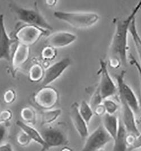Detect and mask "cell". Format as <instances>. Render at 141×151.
I'll return each instance as SVG.
<instances>
[{
    "label": "cell",
    "instance_id": "obj_1",
    "mask_svg": "<svg viewBox=\"0 0 141 151\" xmlns=\"http://www.w3.org/2000/svg\"><path fill=\"white\" fill-rule=\"evenodd\" d=\"M141 9V1L124 19L115 22V29L110 45V58L116 59L126 65L128 60V33L129 26Z\"/></svg>",
    "mask_w": 141,
    "mask_h": 151
},
{
    "label": "cell",
    "instance_id": "obj_2",
    "mask_svg": "<svg viewBox=\"0 0 141 151\" xmlns=\"http://www.w3.org/2000/svg\"><path fill=\"white\" fill-rule=\"evenodd\" d=\"M54 16L58 20L66 22L77 29L92 27L100 19L99 15L94 12L55 11Z\"/></svg>",
    "mask_w": 141,
    "mask_h": 151
},
{
    "label": "cell",
    "instance_id": "obj_3",
    "mask_svg": "<svg viewBox=\"0 0 141 151\" xmlns=\"http://www.w3.org/2000/svg\"><path fill=\"white\" fill-rule=\"evenodd\" d=\"M9 8L15 17L26 25L34 26L47 31L53 29L37 7L28 9L21 7L15 2H10Z\"/></svg>",
    "mask_w": 141,
    "mask_h": 151
},
{
    "label": "cell",
    "instance_id": "obj_4",
    "mask_svg": "<svg viewBox=\"0 0 141 151\" xmlns=\"http://www.w3.org/2000/svg\"><path fill=\"white\" fill-rule=\"evenodd\" d=\"M40 133L47 145V151L53 148L66 147L69 143L67 127L64 123L45 126Z\"/></svg>",
    "mask_w": 141,
    "mask_h": 151
},
{
    "label": "cell",
    "instance_id": "obj_5",
    "mask_svg": "<svg viewBox=\"0 0 141 151\" xmlns=\"http://www.w3.org/2000/svg\"><path fill=\"white\" fill-rule=\"evenodd\" d=\"M98 74L99 75L100 79L97 88L103 100L115 95L118 92L117 87L110 76L107 63L102 59L99 60V69Z\"/></svg>",
    "mask_w": 141,
    "mask_h": 151
},
{
    "label": "cell",
    "instance_id": "obj_6",
    "mask_svg": "<svg viewBox=\"0 0 141 151\" xmlns=\"http://www.w3.org/2000/svg\"><path fill=\"white\" fill-rule=\"evenodd\" d=\"M112 140V138L102 124L87 136L81 151H99Z\"/></svg>",
    "mask_w": 141,
    "mask_h": 151
},
{
    "label": "cell",
    "instance_id": "obj_7",
    "mask_svg": "<svg viewBox=\"0 0 141 151\" xmlns=\"http://www.w3.org/2000/svg\"><path fill=\"white\" fill-rule=\"evenodd\" d=\"M125 74L126 71L122 70L119 74L115 75L119 96L121 97L128 104L135 114L140 111V104L133 89L125 82Z\"/></svg>",
    "mask_w": 141,
    "mask_h": 151
},
{
    "label": "cell",
    "instance_id": "obj_8",
    "mask_svg": "<svg viewBox=\"0 0 141 151\" xmlns=\"http://www.w3.org/2000/svg\"><path fill=\"white\" fill-rule=\"evenodd\" d=\"M59 99L57 90L50 86L42 87L34 95V102L45 110L53 109Z\"/></svg>",
    "mask_w": 141,
    "mask_h": 151
},
{
    "label": "cell",
    "instance_id": "obj_9",
    "mask_svg": "<svg viewBox=\"0 0 141 151\" xmlns=\"http://www.w3.org/2000/svg\"><path fill=\"white\" fill-rule=\"evenodd\" d=\"M47 34V31L31 25H24L16 32L15 38L18 43L29 47L39 40L42 36Z\"/></svg>",
    "mask_w": 141,
    "mask_h": 151
},
{
    "label": "cell",
    "instance_id": "obj_10",
    "mask_svg": "<svg viewBox=\"0 0 141 151\" xmlns=\"http://www.w3.org/2000/svg\"><path fill=\"white\" fill-rule=\"evenodd\" d=\"M69 57H65L49 66L45 70L44 76L41 82L42 87L49 86L50 84L57 80L71 65Z\"/></svg>",
    "mask_w": 141,
    "mask_h": 151
},
{
    "label": "cell",
    "instance_id": "obj_11",
    "mask_svg": "<svg viewBox=\"0 0 141 151\" xmlns=\"http://www.w3.org/2000/svg\"><path fill=\"white\" fill-rule=\"evenodd\" d=\"M15 42V40L11 39L7 32L4 15L0 14V60L11 61V48Z\"/></svg>",
    "mask_w": 141,
    "mask_h": 151
},
{
    "label": "cell",
    "instance_id": "obj_12",
    "mask_svg": "<svg viewBox=\"0 0 141 151\" xmlns=\"http://www.w3.org/2000/svg\"><path fill=\"white\" fill-rule=\"evenodd\" d=\"M119 97L121 105V122L128 133L133 134L137 136L140 134V132L137 126L135 112L121 97L119 96Z\"/></svg>",
    "mask_w": 141,
    "mask_h": 151
},
{
    "label": "cell",
    "instance_id": "obj_13",
    "mask_svg": "<svg viewBox=\"0 0 141 151\" xmlns=\"http://www.w3.org/2000/svg\"><path fill=\"white\" fill-rule=\"evenodd\" d=\"M77 36L68 31H58L50 35L46 40L47 46L56 49L64 48L74 43Z\"/></svg>",
    "mask_w": 141,
    "mask_h": 151
},
{
    "label": "cell",
    "instance_id": "obj_14",
    "mask_svg": "<svg viewBox=\"0 0 141 151\" xmlns=\"http://www.w3.org/2000/svg\"><path fill=\"white\" fill-rule=\"evenodd\" d=\"M69 116L74 129L81 139H86L89 135L88 125L81 116L79 104L74 102L71 106Z\"/></svg>",
    "mask_w": 141,
    "mask_h": 151
},
{
    "label": "cell",
    "instance_id": "obj_15",
    "mask_svg": "<svg viewBox=\"0 0 141 151\" xmlns=\"http://www.w3.org/2000/svg\"><path fill=\"white\" fill-rule=\"evenodd\" d=\"M30 53L29 47L18 43L11 57V68L14 76L27 62Z\"/></svg>",
    "mask_w": 141,
    "mask_h": 151
},
{
    "label": "cell",
    "instance_id": "obj_16",
    "mask_svg": "<svg viewBox=\"0 0 141 151\" xmlns=\"http://www.w3.org/2000/svg\"><path fill=\"white\" fill-rule=\"evenodd\" d=\"M16 124L19 127L21 131L26 132L32 139V140L40 145L41 151H47V145L41 134L40 132L34 128L32 126L25 124L21 121H17Z\"/></svg>",
    "mask_w": 141,
    "mask_h": 151
},
{
    "label": "cell",
    "instance_id": "obj_17",
    "mask_svg": "<svg viewBox=\"0 0 141 151\" xmlns=\"http://www.w3.org/2000/svg\"><path fill=\"white\" fill-rule=\"evenodd\" d=\"M102 121V125L114 140L117 137L119 131L120 120L115 114L110 115L106 113L103 116Z\"/></svg>",
    "mask_w": 141,
    "mask_h": 151
},
{
    "label": "cell",
    "instance_id": "obj_18",
    "mask_svg": "<svg viewBox=\"0 0 141 151\" xmlns=\"http://www.w3.org/2000/svg\"><path fill=\"white\" fill-rule=\"evenodd\" d=\"M128 132L122 122L120 121L119 129L117 137L114 140V147L112 151H128V148L126 143V137Z\"/></svg>",
    "mask_w": 141,
    "mask_h": 151
},
{
    "label": "cell",
    "instance_id": "obj_19",
    "mask_svg": "<svg viewBox=\"0 0 141 151\" xmlns=\"http://www.w3.org/2000/svg\"><path fill=\"white\" fill-rule=\"evenodd\" d=\"M129 32L134 42L136 52L140 60V64L141 66V37L137 28L136 18H135L132 21L129 28Z\"/></svg>",
    "mask_w": 141,
    "mask_h": 151
},
{
    "label": "cell",
    "instance_id": "obj_20",
    "mask_svg": "<svg viewBox=\"0 0 141 151\" xmlns=\"http://www.w3.org/2000/svg\"><path fill=\"white\" fill-rule=\"evenodd\" d=\"M62 110L59 109L44 110L41 113V124L43 126L53 124L61 116Z\"/></svg>",
    "mask_w": 141,
    "mask_h": 151
},
{
    "label": "cell",
    "instance_id": "obj_21",
    "mask_svg": "<svg viewBox=\"0 0 141 151\" xmlns=\"http://www.w3.org/2000/svg\"><path fill=\"white\" fill-rule=\"evenodd\" d=\"M20 117L25 124L33 126L37 121V114L36 110L30 106H26L22 108L20 111Z\"/></svg>",
    "mask_w": 141,
    "mask_h": 151
},
{
    "label": "cell",
    "instance_id": "obj_22",
    "mask_svg": "<svg viewBox=\"0 0 141 151\" xmlns=\"http://www.w3.org/2000/svg\"><path fill=\"white\" fill-rule=\"evenodd\" d=\"M45 70L39 63H34L31 66L28 72V77L32 82L42 81L44 76Z\"/></svg>",
    "mask_w": 141,
    "mask_h": 151
},
{
    "label": "cell",
    "instance_id": "obj_23",
    "mask_svg": "<svg viewBox=\"0 0 141 151\" xmlns=\"http://www.w3.org/2000/svg\"><path fill=\"white\" fill-rule=\"evenodd\" d=\"M79 110L81 116L89 125L94 115V111L90 105L85 100H83L79 104Z\"/></svg>",
    "mask_w": 141,
    "mask_h": 151
},
{
    "label": "cell",
    "instance_id": "obj_24",
    "mask_svg": "<svg viewBox=\"0 0 141 151\" xmlns=\"http://www.w3.org/2000/svg\"><path fill=\"white\" fill-rule=\"evenodd\" d=\"M102 104L105 108L106 113L110 115L115 114L119 108V106L117 103L115 102L114 100L110 99L104 100Z\"/></svg>",
    "mask_w": 141,
    "mask_h": 151
},
{
    "label": "cell",
    "instance_id": "obj_25",
    "mask_svg": "<svg viewBox=\"0 0 141 151\" xmlns=\"http://www.w3.org/2000/svg\"><path fill=\"white\" fill-rule=\"evenodd\" d=\"M57 52L55 48L50 46H46L41 51V57L46 61H50L57 56Z\"/></svg>",
    "mask_w": 141,
    "mask_h": 151
},
{
    "label": "cell",
    "instance_id": "obj_26",
    "mask_svg": "<svg viewBox=\"0 0 141 151\" xmlns=\"http://www.w3.org/2000/svg\"><path fill=\"white\" fill-rule=\"evenodd\" d=\"M32 141V140L30 137L23 131H21L20 132H19L16 137L17 143L22 147H27L30 144Z\"/></svg>",
    "mask_w": 141,
    "mask_h": 151
},
{
    "label": "cell",
    "instance_id": "obj_27",
    "mask_svg": "<svg viewBox=\"0 0 141 151\" xmlns=\"http://www.w3.org/2000/svg\"><path fill=\"white\" fill-rule=\"evenodd\" d=\"M16 97V94L13 89H8L6 90L3 96V99L5 103L11 104L15 101Z\"/></svg>",
    "mask_w": 141,
    "mask_h": 151
},
{
    "label": "cell",
    "instance_id": "obj_28",
    "mask_svg": "<svg viewBox=\"0 0 141 151\" xmlns=\"http://www.w3.org/2000/svg\"><path fill=\"white\" fill-rule=\"evenodd\" d=\"M13 117V113L9 109H5L0 111V123H8Z\"/></svg>",
    "mask_w": 141,
    "mask_h": 151
},
{
    "label": "cell",
    "instance_id": "obj_29",
    "mask_svg": "<svg viewBox=\"0 0 141 151\" xmlns=\"http://www.w3.org/2000/svg\"><path fill=\"white\" fill-rule=\"evenodd\" d=\"M8 134V129L6 124L0 123V145L4 144L3 143L6 140Z\"/></svg>",
    "mask_w": 141,
    "mask_h": 151
},
{
    "label": "cell",
    "instance_id": "obj_30",
    "mask_svg": "<svg viewBox=\"0 0 141 151\" xmlns=\"http://www.w3.org/2000/svg\"><path fill=\"white\" fill-rule=\"evenodd\" d=\"M137 135L133 134L128 133L126 137V143L128 146V151H130V149L132 148L133 145L135 144L136 140Z\"/></svg>",
    "mask_w": 141,
    "mask_h": 151
},
{
    "label": "cell",
    "instance_id": "obj_31",
    "mask_svg": "<svg viewBox=\"0 0 141 151\" xmlns=\"http://www.w3.org/2000/svg\"><path fill=\"white\" fill-rule=\"evenodd\" d=\"M93 111H94V114L99 117H103L106 114L105 108L102 103L98 105L95 108H94Z\"/></svg>",
    "mask_w": 141,
    "mask_h": 151
},
{
    "label": "cell",
    "instance_id": "obj_32",
    "mask_svg": "<svg viewBox=\"0 0 141 151\" xmlns=\"http://www.w3.org/2000/svg\"><path fill=\"white\" fill-rule=\"evenodd\" d=\"M129 58H130V63L134 65L135 68L137 70V71H138V74L140 76V78L141 79V65L140 64V63L138 62L136 59L134 57V56L132 55V54H130L129 55Z\"/></svg>",
    "mask_w": 141,
    "mask_h": 151
},
{
    "label": "cell",
    "instance_id": "obj_33",
    "mask_svg": "<svg viewBox=\"0 0 141 151\" xmlns=\"http://www.w3.org/2000/svg\"><path fill=\"white\" fill-rule=\"evenodd\" d=\"M140 148H141V132H140V134L138 135L137 136L135 144L130 149V151L138 150Z\"/></svg>",
    "mask_w": 141,
    "mask_h": 151
},
{
    "label": "cell",
    "instance_id": "obj_34",
    "mask_svg": "<svg viewBox=\"0 0 141 151\" xmlns=\"http://www.w3.org/2000/svg\"><path fill=\"white\" fill-rule=\"evenodd\" d=\"M0 151H14L13 147L9 143L0 145Z\"/></svg>",
    "mask_w": 141,
    "mask_h": 151
},
{
    "label": "cell",
    "instance_id": "obj_35",
    "mask_svg": "<svg viewBox=\"0 0 141 151\" xmlns=\"http://www.w3.org/2000/svg\"><path fill=\"white\" fill-rule=\"evenodd\" d=\"M57 2H58V1L56 0H51V1L47 0L45 1V3L47 6L51 7H54L55 6H56Z\"/></svg>",
    "mask_w": 141,
    "mask_h": 151
},
{
    "label": "cell",
    "instance_id": "obj_36",
    "mask_svg": "<svg viewBox=\"0 0 141 151\" xmlns=\"http://www.w3.org/2000/svg\"><path fill=\"white\" fill-rule=\"evenodd\" d=\"M60 151H74V150L71 148L66 146V147H64Z\"/></svg>",
    "mask_w": 141,
    "mask_h": 151
},
{
    "label": "cell",
    "instance_id": "obj_37",
    "mask_svg": "<svg viewBox=\"0 0 141 151\" xmlns=\"http://www.w3.org/2000/svg\"><path fill=\"white\" fill-rule=\"evenodd\" d=\"M140 121L141 122V117H140Z\"/></svg>",
    "mask_w": 141,
    "mask_h": 151
},
{
    "label": "cell",
    "instance_id": "obj_38",
    "mask_svg": "<svg viewBox=\"0 0 141 151\" xmlns=\"http://www.w3.org/2000/svg\"><path fill=\"white\" fill-rule=\"evenodd\" d=\"M104 151V150H99V151Z\"/></svg>",
    "mask_w": 141,
    "mask_h": 151
}]
</instances>
